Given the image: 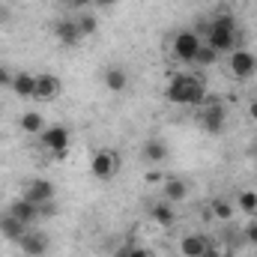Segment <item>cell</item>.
Segmentation results:
<instances>
[{
	"instance_id": "cell-1",
	"label": "cell",
	"mask_w": 257,
	"mask_h": 257,
	"mask_svg": "<svg viewBox=\"0 0 257 257\" xmlns=\"http://www.w3.org/2000/svg\"><path fill=\"white\" fill-rule=\"evenodd\" d=\"M165 99L171 105H189L200 108L206 102V81L200 75H174L165 87Z\"/></svg>"
},
{
	"instance_id": "cell-2",
	"label": "cell",
	"mask_w": 257,
	"mask_h": 257,
	"mask_svg": "<svg viewBox=\"0 0 257 257\" xmlns=\"http://www.w3.org/2000/svg\"><path fill=\"white\" fill-rule=\"evenodd\" d=\"M203 42L209 48H215L218 54H230L236 48V42H239V27H236L233 15L230 12H218L215 18H209V30L203 36Z\"/></svg>"
},
{
	"instance_id": "cell-3",
	"label": "cell",
	"mask_w": 257,
	"mask_h": 257,
	"mask_svg": "<svg viewBox=\"0 0 257 257\" xmlns=\"http://www.w3.org/2000/svg\"><path fill=\"white\" fill-rule=\"evenodd\" d=\"M197 126L203 128L206 135H221L224 126H227V108H224V102L206 99L200 105V111H197Z\"/></svg>"
},
{
	"instance_id": "cell-4",
	"label": "cell",
	"mask_w": 257,
	"mask_h": 257,
	"mask_svg": "<svg viewBox=\"0 0 257 257\" xmlns=\"http://www.w3.org/2000/svg\"><path fill=\"white\" fill-rule=\"evenodd\" d=\"M227 69L236 81H251L257 75V54L248 48H233L227 54Z\"/></svg>"
},
{
	"instance_id": "cell-5",
	"label": "cell",
	"mask_w": 257,
	"mask_h": 257,
	"mask_svg": "<svg viewBox=\"0 0 257 257\" xmlns=\"http://www.w3.org/2000/svg\"><path fill=\"white\" fill-rule=\"evenodd\" d=\"M69 141H72V135H69V128L60 126V123L45 126V132L39 135V144H42L54 159H66V156H69Z\"/></svg>"
},
{
	"instance_id": "cell-6",
	"label": "cell",
	"mask_w": 257,
	"mask_h": 257,
	"mask_svg": "<svg viewBox=\"0 0 257 257\" xmlns=\"http://www.w3.org/2000/svg\"><path fill=\"white\" fill-rule=\"evenodd\" d=\"M200 45H203V39H200L194 30H177V33H174V45H171V51H174V57H177L180 63H194Z\"/></svg>"
},
{
	"instance_id": "cell-7",
	"label": "cell",
	"mask_w": 257,
	"mask_h": 257,
	"mask_svg": "<svg viewBox=\"0 0 257 257\" xmlns=\"http://www.w3.org/2000/svg\"><path fill=\"white\" fill-rule=\"evenodd\" d=\"M117 171H120V159H117L114 150H96V153H93V159H90V174H93L99 183L114 180Z\"/></svg>"
},
{
	"instance_id": "cell-8",
	"label": "cell",
	"mask_w": 257,
	"mask_h": 257,
	"mask_svg": "<svg viewBox=\"0 0 257 257\" xmlns=\"http://www.w3.org/2000/svg\"><path fill=\"white\" fill-rule=\"evenodd\" d=\"M18 245H21V254L24 257H45L48 254V236H45L42 230H36V227H30V230L18 239Z\"/></svg>"
},
{
	"instance_id": "cell-9",
	"label": "cell",
	"mask_w": 257,
	"mask_h": 257,
	"mask_svg": "<svg viewBox=\"0 0 257 257\" xmlns=\"http://www.w3.org/2000/svg\"><path fill=\"white\" fill-rule=\"evenodd\" d=\"M63 93V81L54 72H39L36 75V99L39 102H51Z\"/></svg>"
},
{
	"instance_id": "cell-10",
	"label": "cell",
	"mask_w": 257,
	"mask_h": 257,
	"mask_svg": "<svg viewBox=\"0 0 257 257\" xmlns=\"http://www.w3.org/2000/svg\"><path fill=\"white\" fill-rule=\"evenodd\" d=\"M21 197H27L30 203H36V206H42V203H48V200H54L57 197V189H54V183H48V180H30L27 183V189Z\"/></svg>"
},
{
	"instance_id": "cell-11",
	"label": "cell",
	"mask_w": 257,
	"mask_h": 257,
	"mask_svg": "<svg viewBox=\"0 0 257 257\" xmlns=\"http://www.w3.org/2000/svg\"><path fill=\"white\" fill-rule=\"evenodd\" d=\"M6 212H9V215H15V218H18L21 224H27V227H33V224L42 218V215H39V206H36V203H30L27 197H15V200L9 203V209H6Z\"/></svg>"
},
{
	"instance_id": "cell-12",
	"label": "cell",
	"mask_w": 257,
	"mask_h": 257,
	"mask_svg": "<svg viewBox=\"0 0 257 257\" xmlns=\"http://www.w3.org/2000/svg\"><path fill=\"white\" fill-rule=\"evenodd\" d=\"M150 218H153L156 227L171 230L174 221H177V209H174V203H168V200H156V203H150Z\"/></svg>"
},
{
	"instance_id": "cell-13",
	"label": "cell",
	"mask_w": 257,
	"mask_h": 257,
	"mask_svg": "<svg viewBox=\"0 0 257 257\" xmlns=\"http://www.w3.org/2000/svg\"><path fill=\"white\" fill-rule=\"evenodd\" d=\"M54 36H57V42H60V45H66V48L81 45V33H78L75 18H60V21L54 24Z\"/></svg>"
},
{
	"instance_id": "cell-14",
	"label": "cell",
	"mask_w": 257,
	"mask_h": 257,
	"mask_svg": "<svg viewBox=\"0 0 257 257\" xmlns=\"http://www.w3.org/2000/svg\"><path fill=\"white\" fill-rule=\"evenodd\" d=\"M141 159L147 162V165H162L165 159H168V144L162 141V138H150V141H144V147H141Z\"/></svg>"
},
{
	"instance_id": "cell-15",
	"label": "cell",
	"mask_w": 257,
	"mask_h": 257,
	"mask_svg": "<svg viewBox=\"0 0 257 257\" xmlns=\"http://www.w3.org/2000/svg\"><path fill=\"white\" fill-rule=\"evenodd\" d=\"M102 84H105V90H111V93H123V90H128V72L123 66H108V69L102 72Z\"/></svg>"
},
{
	"instance_id": "cell-16",
	"label": "cell",
	"mask_w": 257,
	"mask_h": 257,
	"mask_svg": "<svg viewBox=\"0 0 257 257\" xmlns=\"http://www.w3.org/2000/svg\"><path fill=\"white\" fill-rule=\"evenodd\" d=\"M162 194H165L168 203H183V200L189 197V183H186L183 177H168V180L162 183Z\"/></svg>"
},
{
	"instance_id": "cell-17",
	"label": "cell",
	"mask_w": 257,
	"mask_h": 257,
	"mask_svg": "<svg viewBox=\"0 0 257 257\" xmlns=\"http://www.w3.org/2000/svg\"><path fill=\"white\" fill-rule=\"evenodd\" d=\"M12 93L18 99H36V75L30 72H15L12 75Z\"/></svg>"
},
{
	"instance_id": "cell-18",
	"label": "cell",
	"mask_w": 257,
	"mask_h": 257,
	"mask_svg": "<svg viewBox=\"0 0 257 257\" xmlns=\"http://www.w3.org/2000/svg\"><path fill=\"white\" fill-rule=\"evenodd\" d=\"M209 215H212L215 221H224V224H227V221H233V215H236V203H233L230 197H221V194H218V197L209 200Z\"/></svg>"
},
{
	"instance_id": "cell-19",
	"label": "cell",
	"mask_w": 257,
	"mask_h": 257,
	"mask_svg": "<svg viewBox=\"0 0 257 257\" xmlns=\"http://www.w3.org/2000/svg\"><path fill=\"white\" fill-rule=\"evenodd\" d=\"M27 230H30V227H27V224H21L15 215H9V212H3V215H0V236H3V239L18 242Z\"/></svg>"
},
{
	"instance_id": "cell-20",
	"label": "cell",
	"mask_w": 257,
	"mask_h": 257,
	"mask_svg": "<svg viewBox=\"0 0 257 257\" xmlns=\"http://www.w3.org/2000/svg\"><path fill=\"white\" fill-rule=\"evenodd\" d=\"M206 245H209L206 236H200V233H186V236L180 239V254L183 257H200L206 251Z\"/></svg>"
},
{
	"instance_id": "cell-21",
	"label": "cell",
	"mask_w": 257,
	"mask_h": 257,
	"mask_svg": "<svg viewBox=\"0 0 257 257\" xmlns=\"http://www.w3.org/2000/svg\"><path fill=\"white\" fill-rule=\"evenodd\" d=\"M18 126H21L24 135H36V138H39V135L45 132L48 123H45V117H42L39 111H24V114H21V120H18Z\"/></svg>"
},
{
	"instance_id": "cell-22",
	"label": "cell",
	"mask_w": 257,
	"mask_h": 257,
	"mask_svg": "<svg viewBox=\"0 0 257 257\" xmlns=\"http://www.w3.org/2000/svg\"><path fill=\"white\" fill-rule=\"evenodd\" d=\"M75 24H78V33H81V39H90V36H96V30H99V18H96L90 9L78 12V15H75Z\"/></svg>"
},
{
	"instance_id": "cell-23",
	"label": "cell",
	"mask_w": 257,
	"mask_h": 257,
	"mask_svg": "<svg viewBox=\"0 0 257 257\" xmlns=\"http://www.w3.org/2000/svg\"><path fill=\"white\" fill-rule=\"evenodd\" d=\"M236 209L242 212V215H248V218H254L257 215V192L254 189H242V192L236 194Z\"/></svg>"
},
{
	"instance_id": "cell-24",
	"label": "cell",
	"mask_w": 257,
	"mask_h": 257,
	"mask_svg": "<svg viewBox=\"0 0 257 257\" xmlns=\"http://www.w3.org/2000/svg\"><path fill=\"white\" fill-rule=\"evenodd\" d=\"M218 57H221V54H218L215 48H209V45L203 42V45H200V51H197V57H194V63L206 69V66H215V63H218Z\"/></svg>"
},
{
	"instance_id": "cell-25",
	"label": "cell",
	"mask_w": 257,
	"mask_h": 257,
	"mask_svg": "<svg viewBox=\"0 0 257 257\" xmlns=\"http://www.w3.org/2000/svg\"><path fill=\"white\" fill-rule=\"evenodd\" d=\"M165 180H168V177H165V174H162L159 168H150V171L144 174V183H147V186H162Z\"/></svg>"
},
{
	"instance_id": "cell-26",
	"label": "cell",
	"mask_w": 257,
	"mask_h": 257,
	"mask_svg": "<svg viewBox=\"0 0 257 257\" xmlns=\"http://www.w3.org/2000/svg\"><path fill=\"white\" fill-rule=\"evenodd\" d=\"M57 212H60L57 200H48V203H42V206H39V215H42V218H51V215H57Z\"/></svg>"
},
{
	"instance_id": "cell-27",
	"label": "cell",
	"mask_w": 257,
	"mask_h": 257,
	"mask_svg": "<svg viewBox=\"0 0 257 257\" xmlns=\"http://www.w3.org/2000/svg\"><path fill=\"white\" fill-rule=\"evenodd\" d=\"M242 236H245V239H248L251 245H257V221H254V218H251V221L245 224V230H242Z\"/></svg>"
},
{
	"instance_id": "cell-28",
	"label": "cell",
	"mask_w": 257,
	"mask_h": 257,
	"mask_svg": "<svg viewBox=\"0 0 257 257\" xmlns=\"http://www.w3.org/2000/svg\"><path fill=\"white\" fill-rule=\"evenodd\" d=\"M12 75H15V72H9L6 66H0V90H6V87L12 90Z\"/></svg>"
},
{
	"instance_id": "cell-29",
	"label": "cell",
	"mask_w": 257,
	"mask_h": 257,
	"mask_svg": "<svg viewBox=\"0 0 257 257\" xmlns=\"http://www.w3.org/2000/svg\"><path fill=\"white\" fill-rule=\"evenodd\" d=\"M128 257H153V251L144 245H128Z\"/></svg>"
},
{
	"instance_id": "cell-30",
	"label": "cell",
	"mask_w": 257,
	"mask_h": 257,
	"mask_svg": "<svg viewBox=\"0 0 257 257\" xmlns=\"http://www.w3.org/2000/svg\"><path fill=\"white\" fill-rule=\"evenodd\" d=\"M93 3H96V0H72V3H69V9H78V12H84V9H90Z\"/></svg>"
},
{
	"instance_id": "cell-31",
	"label": "cell",
	"mask_w": 257,
	"mask_h": 257,
	"mask_svg": "<svg viewBox=\"0 0 257 257\" xmlns=\"http://www.w3.org/2000/svg\"><path fill=\"white\" fill-rule=\"evenodd\" d=\"M200 257H227V254H224L221 248H215V245L209 242V245H206V251H203V254H200Z\"/></svg>"
},
{
	"instance_id": "cell-32",
	"label": "cell",
	"mask_w": 257,
	"mask_h": 257,
	"mask_svg": "<svg viewBox=\"0 0 257 257\" xmlns=\"http://www.w3.org/2000/svg\"><path fill=\"white\" fill-rule=\"evenodd\" d=\"M117 3H120V0H96L93 6H99V9H114Z\"/></svg>"
},
{
	"instance_id": "cell-33",
	"label": "cell",
	"mask_w": 257,
	"mask_h": 257,
	"mask_svg": "<svg viewBox=\"0 0 257 257\" xmlns=\"http://www.w3.org/2000/svg\"><path fill=\"white\" fill-rule=\"evenodd\" d=\"M248 114H251V120H254V123H257V99H254V102H251V105H248Z\"/></svg>"
},
{
	"instance_id": "cell-34",
	"label": "cell",
	"mask_w": 257,
	"mask_h": 257,
	"mask_svg": "<svg viewBox=\"0 0 257 257\" xmlns=\"http://www.w3.org/2000/svg\"><path fill=\"white\" fill-rule=\"evenodd\" d=\"M117 257H128V245H120V251H117Z\"/></svg>"
},
{
	"instance_id": "cell-35",
	"label": "cell",
	"mask_w": 257,
	"mask_h": 257,
	"mask_svg": "<svg viewBox=\"0 0 257 257\" xmlns=\"http://www.w3.org/2000/svg\"><path fill=\"white\" fill-rule=\"evenodd\" d=\"M57 3H60V6H69V3H72V0H57Z\"/></svg>"
}]
</instances>
